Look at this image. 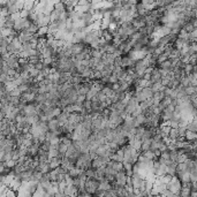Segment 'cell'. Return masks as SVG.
I'll list each match as a JSON object with an SVG mask.
<instances>
[{
    "instance_id": "obj_2",
    "label": "cell",
    "mask_w": 197,
    "mask_h": 197,
    "mask_svg": "<svg viewBox=\"0 0 197 197\" xmlns=\"http://www.w3.org/2000/svg\"><path fill=\"white\" fill-rule=\"evenodd\" d=\"M54 10H56V12H58V13H60V14H62V13L67 12V6H66V3H65V2L56 1V2L54 3Z\"/></svg>"
},
{
    "instance_id": "obj_1",
    "label": "cell",
    "mask_w": 197,
    "mask_h": 197,
    "mask_svg": "<svg viewBox=\"0 0 197 197\" xmlns=\"http://www.w3.org/2000/svg\"><path fill=\"white\" fill-rule=\"evenodd\" d=\"M33 36H35V35H31V33H29L26 30H24V31H22V32L18 33V39L22 41V44H24V43H30L31 39L33 38Z\"/></svg>"
},
{
    "instance_id": "obj_4",
    "label": "cell",
    "mask_w": 197,
    "mask_h": 197,
    "mask_svg": "<svg viewBox=\"0 0 197 197\" xmlns=\"http://www.w3.org/2000/svg\"><path fill=\"white\" fill-rule=\"evenodd\" d=\"M100 189H104V190L109 189V184H108L107 182H104V183H101V184H100Z\"/></svg>"
},
{
    "instance_id": "obj_3",
    "label": "cell",
    "mask_w": 197,
    "mask_h": 197,
    "mask_svg": "<svg viewBox=\"0 0 197 197\" xmlns=\"http://www.w3.org/2000/svg\"><path fill=\"white\" fill-rule=\"evenodd\" d=\"M152 144V138L149 139H143L142 141V151H149Z\"/></svg>"
}]
</instances>
